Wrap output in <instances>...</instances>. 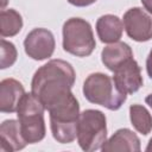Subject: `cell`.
Instances as JSON below:
<instances>
[{
  "instance_id": "1",
  "label": "cell",
  "mask_w": 152,
  "mask_h": 152,
  "mask_svg": "<svg viewBox=\"0 0 152 152\" xmlns=\"http://www.w3.org/2000/svg\"><path fill=\"white\" fill-rule=\"evenodd\" d=\"M75 80L76 72L69 62L59 58L50 59L36 70L31 82V93L49 112L75 96L71 91Z\"/></svg>"
},
{
  "instance_id": "2",
  "label": "cell",
  "mask_w": 152,
  "mask_h": 152,
  "mask_svg": "<svg viewBox=\"0 0 152 152\" xmlns=\"http://www.w3.org/2000/svg\"><path fill=\"white\" fill-rule=\"evenodd\" d=\"M84 97L90 102L109 110H118L127 100V94L121 91L113 77L103 72H93L83 82Z\"/></svg>"
},
{
  "instance_id": "3",
  "label": "cell",
  "mask_w": 152,
  "mask_h": 152,
  "mask_svg": "<svg viewBox=\"0 0 152 152\" xmlns=\"http://www.w3.org/2000/svg\"><path fill=\"white\" fill-rule=\"evenodd\" d=\"M44 106L32 94L25 93L19 102L17 116L20 124L21 133L27 144H36L42 141L46 134L44 120Z\"/></svg>"
},
{
  "instance_id": "4",
  "label": "cell",
  "mask_w": 152,
  "mask_h": 152,
  "mask_svg": "<svg viewBox=\"0 0 152 152\" xmlns=\"http://www.w3.org/2000/svg\"><path fill=\"white\" fill-rule=\"evenodd\" d=\"M63 50L76 57H88L96 48L91 25L86 19L74 17L63 24Z\"/></svg>"
},
{
  "instance_id": "5",
  "label": "cell",
  "mask_w": 152,
  "mask_h": 152,
  "mask_svg": "<svg viewBox=\"0 0 152 152\" xmlns=\"http://www.w3.org/2000/svg\"><path fill=\"white\" fill-rule=\"evenodd\" d=\"M80 114V103L76 96L49 110L51 133L57 142L70 144L77 138Z\"/></svg>"
},
{
  "instance_id": "6",
  "label": "cell",
  "mask_w": 152,
  "mask_h": 152,
  "mask_svg": "<svg viewBox=\"0 0 152 152\" xmlns=\"http://www.w3.org/2000/svg\"><path fill=\"white\" fill-rule=\"evenodd\" d=\"M107 140V119L99 109H86L77 124V142L86 152L100 150Z\"/></svg>"
},
{
  "instance_id": "7",
  "label": "cell",
  "mask_w": 152,
  "mask_h": 152,
  "mask_svg": "<svg viewBox=\"0 0 152 152\" xmlns=\"http://www.w3.org/2000/svg\"><path fill=\"white\" fill-rule=\"evenodd\" d=\"M124 28L134 42H148L152 39V13L142 7H132L124 14Z\"/></svg>"
},
{
  "instance_id": "8",
  "label": "cell",
  "mask_w": 152,
  "mask_h": 152,
  "mask_svg": "<svg viewBox=\"0 0 152 152\" xmlns=\"http://www.w3.org/2000/svg\"><path fill=\"white\" fill-rule=\"evenodd\" d=\"M56 42L53 33L44 27H37L30 31L24 39L26 55L34 61H44L53 55Z\"/></svg>"
},
{
  "instance_id": "9",
  "label": "cell",
  "mask_w": 152,
  "mask_h": 152,
  "mask_svg": "<svg viewBox=\"0 0 152 152\" xmlns=\"http://www.w3.org/2000/svg\"><path fill=\"white\" fill-rule=\"evenodd\" d=\"M113 78L119 89L127 95L137 93L144 84L141 69L133 57L125 61L113 71Z\"/></svg>"
},
{
  "instance_id": "10",
  "label": "cell",
  "mask_w": 152,
  "mask_h": 152,
  "mask_svg": "<svg viewBox=\"0 0 152 152\" xmlns=\"http://www.w3.org/2000/svg\"><path fill=\"white\" fill-rule=\"evenodd\" d=\"M0 150L2 152L19 151L27 145L21 133L19 120L8 119L2 121L0 126Z\"/></svg>"
},
{
  "instance_id": "11",
  "label": "cell",
  "mask_w": 152,
  "mask_h": 152,
  "mask_svg": "<svg viewBox=\"0 0 152 152\" xmlns=\"http://www.w3.org/2000/svg\"><path fill=\"white\" fill-rule=\"evenodd\" d=\"M25 95V89L21 82L15 78H5L0 82V112L14 113L18 109L19 102Z\"/></svg>"
},
{
  "instance_id": "12",
  "label": "cell",
  "mask_w": 152,
  "mask_h": 152,
  "mask_svg": "<svg viewBox=\"0 0 152 152\" xmlns=\"http://www.w3.org/2000/svg\"><path fill=\"white\" fill-rule=\"evenodd\" d=\"M101 150L103 152H115V151L139 152L141 150L140 139L129 128H119L108 140H106Z\"/></svg>"
},
{
  "instance_id": "13",
  "label": "cell",
  "mask_w": 152,
  "mask_h": 152,
  "mask_svg": "<svg viewBox=\"0 0 152 152\" xmlns=\"http://www.w3.org/2000/svg\"><path fill=\"white\" fill-rule=\"evenodd\" d=\"M96 33L102 43L112 44L119 42L124 32L122 20L114 14L101 15L96 21Z\"/></svg>"
},
{
  "instance_id": "14",
  "label": "cell",
  "mask_w": 152,
  "mask_h": 152,
  "mask_svg": "<svg viewBox=\"0 0 152 152\" xmlns=\"http://www.w3.org/2000/svg\"><path fill=\"white\" fill-rule=\"evenodd\" d=\"M133 57L131 46L125 42H115L104 46L101 51V61L103 65L112 72L125 61Z\"/></svg>"
},
{
  "instance_id": "15",
  "label": "cell",
  "mask_w": 152,
  "mask_h": 152,
  "mask_svg": "<svg viewBox=\"0 0 152 152\" xmlns=\"http://www.w3.org/2000/svg\"><path fill=\"white\" fill-rule=\"evenodd\" d=\"M23 17L14 8L1 10L0 12V36L1 38L14 37L23 28Z\"/></svg>"
},
{
  "instance_id": "16",
  "label": "cell",
  "mask_w": 152,
  "mask_h": 152,
  "mask_svg": "<svg viewBox=\"0 0 152 152\" xmlns=\"http://www.w3.org/2000/svg\"><path fill=\"white\" fill-rule=\"evenodd\" d=\"M129 120L135 131L147 135L152 131V115L142 104L134 103L129 106Z\"/></svg>"
},
{
  "instance_id": "17",
  "label": "cell",
  "mask_w": 152,
  "mask_h": 152,
  "mask_svg": "<svg viewBox=\"0 0 152 152\" xmlns=\"http://www.w3.org/2000/svg\"><path fill=\"white\" fill-rule=\"evenodd\" d=\"M0 69H7L12 66L18 57L17 48L13 43L6 40L5 38H1L0 40Z\"/></svg>"
},
{
  "instance_id": "18",
  "label": "cell",
  "mask_w": 152,
  "mask_h": 152,
  "mask_svg": "<svg viewBox=\"0 0 152 152\" xmlns=\"http://www.w3.org/2000/svg\"><path fill=\"white\" fill-rule=\"evenodd\" d=\"M97 0H68V2L76 7H87L95 4Z\"/></svg>"
},
{
  "instance_id": "19",
  "label": "cell",
  "mask_w": 152,
  "mask_h": 152,
  "mask_svg": "<svg viewBox=\"0 0 152 152\" xmlns=\"http://www.w3.org/2000/svg\"><path fill=\"white\" fill-rule=\"evenodd\" d=\"M146 71H147V75L148 77L152 80V49L146 58Z\"/></svg>"
},
{
  "instance_id": "20",
  "label": "cell",
  "mask_w": 152,
  "mask_h": 152,
  "mask_svg": "<svg viewBox=\"0 0 152 152\" xmlns=\"http://www.w3.org/2000/svg\"><path fill=\"white\" fill-rule=\"evenodd\" d=\"M140 1H141V4H142L144 8H145L147 12L152 13V0H140Z\"/></svg>"
},
{
  "instance_id": "21",
  "label": "cell",
  "mask_w": 152,
  "mask_h": 152,
  "mask_svg": "<svg viewBox=\"0 0 152 152\" xmlns=\"http://www.w3.org/2000/svg\"><path fill=\"white\" fill-rule=\"evenodd\" d=\"M145 102H146V103L152 108V93H151V94H148V95L145 97Z\"/></svg>"
},
{
  "instance_id": "22",
  "label": "cell",
  "mask_w": 152,
  "mask_h": 152,
  "mask_svg": "<svg viewBox=\"0 0 152 152\" xmlns=\"http://www.w3.org/2000/svg\"><path fill=\"white\" fill-rule=\"evenodd\" d=\"M145 151H147V152H152V138L148 140V144H147V146H146Z\"/></svg>"
},
{
  "instance_id": "23",
  "label": "cell",
  "mask_w": 152,
  "mask_h": 152,
  "mask_svg": "<svg viewBox=\"0 0 152 152\" xmlns=\"http://www.w3.org/2000/svg\"><path fill=\"white\" fill-rule=\"evenodd\" d=\"M7 1H8V0H2V2H1V7H2V10H4V7L6 6V4H7Z\"/></svg>"
}]
</instances>
